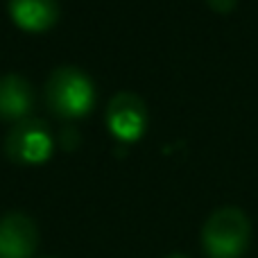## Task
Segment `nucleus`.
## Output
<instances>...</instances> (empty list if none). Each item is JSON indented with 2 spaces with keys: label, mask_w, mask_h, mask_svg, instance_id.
Returning <instances> with one entry per match:
<instances>
[{
  "label": "nucleus",
  "mask_w": 258,
  "mask_h": 258,
  "mask_svg": "<svg viewBox=\"0 0 258 258\" xmlns=\"http://www.w3.org/2000/svg\"><path fill=\"white\" fill-rule=\"evenodd\" d=\"M147 107L141 95L132 91H120L107 104L109 132L122 143H136L147 132Z\"/></svg>",
  "instance_id": "20e7f679"
},
{
  "label": "nucleus",
  "mask_w": 258,
  "mask_h": 258,
  "mask_svg": "<svg viewBox=\"0 0 258 258\" xmlns=\"http://www.w3.org/2000/svg\"><path fill=\"white\" fill-rule=\"evenodd\" d=\"M52 132L39 118L18 120L5 136V154L18 163H43L52 154Z\"/></svg>",
  "instance_id": "7ed1b4c3"
},
{
  "label": "nucleus",
  "mask_w": 258,
  "mask_h": 258,
  "mask_svg": "<svg viewBox=\"0 0 258 258\" xmlns=\"http://www.w3.org/2000/svg\"><path fill=\"white\" fill-rule=\"evenodd\" d=\"M34 89L18 73H7L0 77V118L5 120H21L32 111Z\"/></svg>",
  "instance_id": "423d86ee"
},
{
  "label": "nucleus",
  "mask_w": 258,
  "mask_h": 258,
  "mask_svg": "<svg viewBox=\"0 0 258 258\" xmlns=\"http://www.w3.org/2000/svg\"><path fill=\"white\" fill-rule=\"evenodd\" d=\"M45 98L54 113L63 118H80L95 104L93 80L77 66H59L45 82Z\"/></svg>",
  "instance_id": "f03ea898"
},
{
  "label": "nucleus",
  "mask_w": 258,
  "mask_h": 258,
  "mask_svg": "<svg viewBox=\"0 0 258 258\" xmlns=\"http://www.w3.org/2000/svg\"><path fill=\"white\" fill-rule=\"evenodd\" d=\"M168 258H188V256H183V254H172V256H168Z\"/></svg>",
  "instance_id": "1a4fd4ad"
},
{
  "label": "nucleus",
  "mask_w": 258,
  "mask_h": 258,
  "mask_svg": "<svg viewBox=\"0 0 258 258\" xmlns=\"http://www.w3.org/2000/svg\"><path fill=\"white\" fill-rule=\"evenodd\" d=\"M9 16L18 27L30 32H43L59 18V0H9Z\"/></svg>",
  "instance_id": "0eeeda50"
},
{
  "label": "nucleus",
  "mask_w": 258,
  "mask_h": 258,
  "mask_svg": "<svg viewBox=\"0 0 258 258\" xmlns=\"http://www.w3.org/2000/svg\"><path fill=\"white\" fill-rule=\"evenodd\" d=\"M251 222L238 206H220L202 227V249L209 258H240L249 249Z\"/></svg>",
  "instance_id": "f257e3e1"
},
{
  "label": "nucleus",
  "mask_w": 258,
  "mask_h": 258,
  "mask_svg": "<svg viewBox=\"0 0 258 258\" xmlns=\"http://www.w3.org/2000/svg\"><path fill=\"white\" fill-rule=\"evenodd\" d=\"M206 5H209L215 14H231L233 9H236L238 0H206Z\"/></svg>",
  "instance_id": "6e6552de"
},
{
  "label": "nucleus",
  "mask_w": 258,
  "mask_h": 258,
  "mask_svg": "<svg viewBox=\"0 0 258 258\" xmlns=\"http://www.w3.org/2000/svg\"><path fill=\"white\" fill-rule=\"evenodd\" d=\"M39 245L36 222L23 211L0 218V258H32Z\"/></svg>",
  "instance_id": "39448f33"
}]
</instances>
